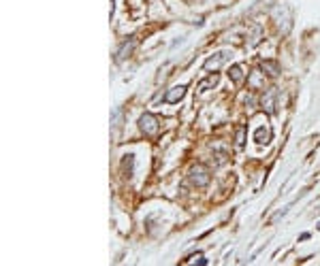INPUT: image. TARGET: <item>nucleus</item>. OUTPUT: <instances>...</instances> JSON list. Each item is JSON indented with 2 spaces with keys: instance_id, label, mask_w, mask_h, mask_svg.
Segmentation results:
<instances>
[{
  "instance_id": "f257e3e1",
  "label": "nucleus",
  "mask_w": 320,
  "mask_h": 266,
  "mask_svg": "<svg viewBox=\"0 0 320 266\" xmlns=\"http://www.w3.org/2000/svg\"><path fill=\"white\" fill-rule=\"evenodd\" d=\"M190 181L194 185H207L209 183V173H207V168L205 166H192L190 168Z\"/></svg>"
},
{
  "instance_id": "f03ea898",
  "label": "nucleus",
  "mask_w": 320,
  "mask_h": 266,
  "mask_svg": "<svg viewBox=\"0 0 320 266\" xmlns=\"http://www.w3.org/2000/svg\"><path fill=\"white\" fill-rule=\"evenodd\" d=\"M139 126H141V130L145 132L147 136H154L158 132V119L154 115H143L141 119H139Z\"/></svg>"
},
{
  "instance_id": "7ed1b4c3",
  "label": "nucleus",
  "mask_w": 320,
  "mask_h": 266,
  "mask_svg": "<svg viewBox=\"0 0 320 266\" xmlns=\"http://www.w3.org/2000/svg\"><path fill=\"white\" fill-rule=\"evenodd\" d=\"M135 47H137V39H135V36H132V39H128L126 43H122V47H120V49H117V62H122V60H124V58L130 56Z\"/></svg>"
},
{
  "instance_id": "20e7f679",
  "label": "nucleus",
  "mask_w": 320,
  "mask_h": 266,
  "mask_svg": "<svg viewBox=\"0 0 320 266\" xmlns=\"http://www.w3.org/2000/svg\"><path fill=\"white\" fill-rule=\"evenodd\" d=\"M263 109H267L269 113H275V92L269 89L265 96H263Z\"/></svg>"
},
{
  "instance_id": "39448f33",
  "label": "nucleus",
  "mask_w": 320,
  "mask_h": 266,
  "mask_svg": "<svg viewBox=\"0 0 320 266\" xmlns=\"http://www.w3.org/2000/svg\"><path fill=\"white\" fill-rule=\"evenodd\" d=\"M184 94H186V88H184V85H179V88L171 89V92L164 96V100H167V103H177V100L184 98Z\"/></svg>"
},
{
  "instance_id": "423d86ee",
  "label": "nucleus",
  "mask_w": 320,
  "mask_h": 266,
  "mask_svg": "<svg viewBox=\"0 0 320 266\" xmlns=\"http://www.w3.org/2000/svg\"><path fill=\"white\" fill-rule=\"evenodd\" d=\"M224 60H226V53H216V56L205 62V68H218Z\"/></svg>"
},
{
  "instance_id": "0eeeda50",
  "label": "nucleus",
  "mask_w": 320,
  "mask_h": 266,
  "mask_svg": "<svg viewBox=\"0 0 320 266\" xmlns=\"http://www.w3.org/2000/svg\"><path fill=\"white\" fill-rule=\"evenodd\" d=\"M254 138H256V143H269L271 132L267 130V128H258V130H256V134H254Z\"/></svg>"
},
{
  "instance_id": "6e6552de",
  "label": "nucleus",
  "mask_w": 320,
  "mask_h": 266,
  "mask_svg": "<svg viewBox=\"0 0 320 266\" xmlns=\"http://www.w3.org/2000/svg\"><path fill=\"white\" fill-rule=\"evenodd\" d=\"M216 83H218V74H211L209 79H205V81L199 83V89H207V88H211V85H216Z\"/></svg>"
},
{
  "instance_id": "1a4fd4ad",
  "label": "nucleus",
  "mask_w": 320,
  "mask_h": 266,
  "mask_svg": "<svg viewBox=\"0 0 320 266\" xmlns=\"http://www.w3.org/2000/svg\"><path fill=\"white\" fill-rule=\"evenodd\" d=\"M228 74H231V79H233V81H241V68H239V66H233V68H231V73H228Z\"/></svg>"
},
{
  "instance_id": "9d476101",
  "label": "nucleus",
  "mask_w": 320,
  "mask_h": 266,
  "mask_svg": "<svg viewBox=\"0 0 320 266\" xmlns=\"http://www.w3.org/2000/svg\"><path fill=\"white\" fill-rule=\"evenodd\" d=\"M237 145H239V147L243 145V126L237 128Z\"/></svg>"
}]
</instances>
